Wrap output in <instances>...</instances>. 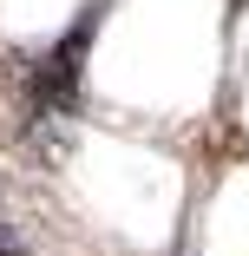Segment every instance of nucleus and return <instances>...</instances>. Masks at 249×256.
<instances>
[{
	"label": "nucleus",
	"mask_w": 249,
	"mask_h": 256,
	"mask_svg": "<svg viewBox=\"0 0 249 256\" xmlns=\"http://www.w3.org/2000/svg\"><path fill=\"white\" fill-rule=\"evenodd\" d=\"M0 256H26V250H20V243H13V236H0Z\"/></svg>",
	"instance_id": "f257e3e1"
}]
</instances>
